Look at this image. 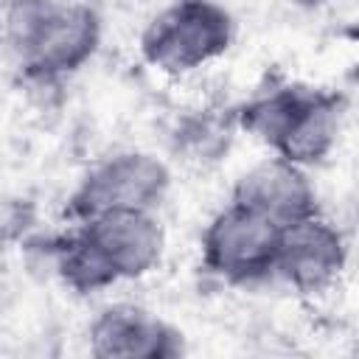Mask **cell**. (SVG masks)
I'll use <instances>...</instances> for the list:
<instances>
[{
  "label": "cell",
  "instance_id": "3",
  "mask_svg": "<svg viewBox=\"0 0 359 359\" xmlns=\"http://www.w3.org/2000/svg\"><path fill=\"white\" fill-rule=\"evenodd\" d=\"M236 36L233 14L216 0H174L140 34L143 59L171 76L219 59Z\"/></svg>",
  "mask_w": 359,
  "mask_h": 359
},
{
  "label": "cell",
  "instance_id": "7",
  "mask_svg": "<svg viewBox=\"0 0 359 359\" xmlns=\"http://www.w3.org/2000/svg\"><path fill=\"white\" fill-rule=\"evenodd\" d=\"M345 261L348 244L342 233L328 219L314 213L280 230L275 278L300 294H320L339 278Z\"/></svg>",
  "mask_w": 359,
  "mask_h": 359
},
{
  "label": "cell",
  "instance_id": "1",
  "mask_svg": "<svg viewBox=\"0 0 359 359\" xmlns=\"http://www.w3.org/2000/svg\"><path fill=\"white\" fill-rule=\"evenodd\" d=\"M6 45L20 79L48 90L95 56L101 17L76 0H6Z\"/></svg>",
  "mask_w": 359,
  "mask_h": 359
},
{
  "label": "cell",
  "instance_id": "10",
  "mask_svg": "<svg viewBox=\"0 0 359 359\" xmlns=\"http://www.w3.org/2000/svg\"><path fill=\"white\" fill-rule=\"evenodd\" d=\"M236 129H238L236 107H199L182 112L174 121L168 132V143L180 160L194 165H213L230 151Z\"/></svg>",
  "mask_w": 359,
  "mask_h": 359
},
{
  "label": "cell",
  "instance_id": "13",
  "mask_svg": "<svg viewBox=\"0 0 359 359\" xmlns=\"http://www.w3.org/2000/svg\"><path fill=\"white\" fill-rule=\"evenodd\" d=\"M356 353H359V345H356Z\"/></svg>",
  "mask_w": 359,
  "mask_h": 359
},
{
  "label": "cell",
  "instance_id": "8",
  "mask_svg": "<svg viewBox=\"0 0 359 359\" xmlns=\"http://www.w3.org/2000/svg\"><path fill=\"white\" fill-rule=\"evenodd\" d=\"M87 339L98 359H177L185 353V339L171 323L132 303L101 309Z\"/></svg>",
  "mask_w": 359,
  "mask_h": 359
},
{
  "label": "cell",
  "instance_id": "2",
  "mask_svg": "<svg viewBox=\"0 0 359 359\" xmlns=\"http://www.w3.org/2000/svg\"><path fill=\"white\" fill-rule=\"evenodd\" d=\"M345 107L348 98L339 90L275 79L236 104V115L238 129L264 140L278 157L306 168L331 154Z\"/></svg>",
  "mask_w": 359,
  "mask_h": 359
},
{
  "label": "cell",
  "instance_id": "12",
  "mask_svg": "<svg viewBox=\"0 0 359 359\" xmlns=\"http://www.w3.org/2000/svg\"><path fill=\"white\" fill-rule=\"evenodd\" d=\"M289 3H294L300 8H320L323 6V0H289Z\"/></svg>",
  "mask_w": 359,
  "mask_h": 359
},
{
  "label": "cell",
  "instance_id": "11",
  "mask_svg": "<svg viewBox=\"0 0 359 359\" xmlns=\"http://www.w3.org/2000/svg\"><path fill=\"white\" fill-rule=\"evenodd\" d=\"M34 224V210L28 202H8L6 205V241H17L20 244L28 238V230Z\"/></svg>",
  "mask_w": 359,
  "mask_h": 359
},
{
  "label": "cell",
  "instance_id": "6",
  "mask_svg": "<svg viewBox=\"0 0 359 359\" xmlns=\"http://www.w3.org/2000/svg\"><path fill=\"white\" fill-rule=\"evenodd\" d=\"M76 230L107 264L115 280L140 278L163 258L165 233L154 210H107L76 222Z\"/></svg>",
  "mask_w": 359,
  "mask_h": 359
},
{
  "label": "cell",
  "instance_id": "4",
  "mask_svg": "<svg viewBox=\"0 0 359 359\" xmlns=\"http://www.w3.org/2000/svg\"><path fill=\"white\" fill-rule=\"evenodd\" d=\"M280 224L233 202L222 208L202 233V266L227 286H258L275 278Z\"/></svg>",
  "mask_w": 359,
  "mask_h": 359
},
{
  "label": "cell",
  "instance_id": "5",
  "mask_svg": "<svg viewBox=\"0 0 359 359\" xmlns=\"http://www.w3.org/2000/svg\"><path fill=\"white\" fill-rule=\"evenodd\" d=\"M171 188V171L146 151H118L98 160L65 202L67 222L107 210H157Z\"/></svg>",
  "mask_w": 359,
  "mask_h": 359
},
{
  "label": "cell",
  "instance_id": "9",
  "mask_svg": "<svg viewBox=\"0 0 359 359\" xmlns=\"http://www.w3.org/2000/svg\"><path fill=\"white\" fill-rule=\"evenodd\" d=\"M230 199L264 213L280 227L320 213L317 191L309 182L303 165L283 160L278 154L241 174L233 185Z\"/></svg>",
  "mask_w": 359,
  "mask_h": 359
}]
</instances>
